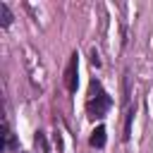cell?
<instances>
[{"instance_id":"cell-1","label":"cell","mask_w":153,"mask_h":153,"mask_svg":"<svg viewBox=\"0 0 153 153\" xmlns=\"http://www.w3.org/2000/svg\"><path fill=\"white\" fill-rule=\"evenodd\" d=\"M88 115L91 117H103L105 112H108V108H110V98H108V93L100 88V84L93 79L91 81V100H88Z\"/></svg>"},{"instance_id":"cell-2","label":"cell","mask_w":153,"mask_h":153,"mask_svg":"<svg viewBox=\"0 0 153 153\" xmlns=\"http://www.w3.org/2000/svg\"><path fill=\"white\" fill-rule=\"evenodd\" d=\"M76 72H79V60H76V53L69 57V65H67V69H65V86H67V91H76Z\"/></svg>"},{"instance_id":"cell-3","label":"cell","mask_w":153,"mask_h":153,"mask_svg":"<svg viewBox=\"0 0 153 153\" xmlns=\"http://www.w3.org/2000/svg\"><path fill=\"white\" fill-rule=\"evenodd\" d=\"M88 141H91L93 148H103V146H105V127H96Z\"/></svg>"},{"instance_id":"cell-4","label":"cell","mask_w":153,"mask_h":153,"mask_svg":"<svg viewBox=\"0 0 153 153\" xmlns=\"http://www.w3.org/2000/svg\"><path fill=\"white\" fill-rule=\"evenodd\" d=\"M0 24L2 26H10L12 24V12H10V7L5 2H0Z\"/></svg>"},{"instance_id":"cell-5","label":"cell","mask_w":153,"mask_h":153,"mask_svg":"<svg viewBox=\"0 0 153 153\" xmlns=\"http://www.w3.org/2000/svg\"><path fill=\"white\" fill-rule=\"evenodd\" d=\"M131 117H134V110L127 112V122H124V141L131 136Z\"/></svg>"},{"instance_id":"cell-6","label":"cell","mask_w":153,"mask_h":153,"mask_svg":"<svg viewBox=\"0 0 153 153\" xmlns=\"http://www.w3.org/2000/svg\"><path fill=\"white\" fill-rule=\"evenodd\" d=\"M91 65L100 67V57H98V53H96V50H91Z\"/></svg>"}]
</instances>
